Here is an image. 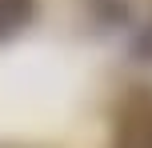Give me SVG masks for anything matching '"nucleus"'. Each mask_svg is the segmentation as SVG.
Segmentation results:
<instances>
[{
  "label": "nucleus",
  "mask_w": 152,
  "mask_h": 148,
  "mask_svg": "<svg viewBox=\"0 0 152 148\" xmlns=\"http://www.w3.org/2000/svg\"><path fill=\"white\" fill-rule=\"evenodd\" d=\"M32 4H36V0H0V36H8V32L20 28L32 16Z\"/></svg>",
  "instance_id": "2"
},
{
  "label": "nucleus",
  "mask_w": 152,
  "mask_h": 148,
  "mask_svg": "<svg viewBox=\"0 0 152 148\" xmlns=\"http://www.w3.org/2000/svg\"><path fill=\"white\" fill-rule=\"evenodd\" d=\"M116 148H152V92H136L120 112Z\"/></svg>",
  "instance_id": "1"
}]
</instances>
